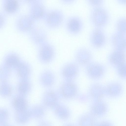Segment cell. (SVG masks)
<instances>
[{"mask_svg": "<svg viewBox=\"0 0 126 126\" xmlns=\"http://www.w3.org/2000/svg\"><path fill=\"white\" fill-rule=\"evenodd\" d=\"M90 41L94 48H101L105 45L107 41L106 34L102 28H95L91 31L90 36Z\"/></svg>", "mask_w": 126, "mask_h": 126, "instance_id": "obj_3", "label": "cell"}, {"mask_svg": "<svg viewBox=\"0 0 126 126\" xmlns=\"http://www.w3.org/2000/svg\"><path fill=\"white\" fill-rule=\"evenodd\" d=\"M85 67L86 72L88 74L93 76L102 75L105 70V66L103 64L92 61Z\"/></svg>", "mask_w": 126, "mask_h": 126, "instance_id": "obj_9", "label": "cell"}, {"mask_svg": "<svg viewBox=\"0 0 126 126\" xmlns=\"http://www.w3.org/2000/svg\"><path fill=\"white\" fill-rule=\"evenodd\" d=\"M30 37L32 42L39 46L47 42V36L44 30L39 28H33L30 32Z\"/></svg>", "mask_w": 126, "mask_h": 126, "instance_id": "obj_6", "label": "cell"}, {"mask_svg": "<svg viewBox=\"0 0 126 126\" xmlns=\"http://www.w3.org/2000/svg\"><path fill=\"white\" fill-rule=\"evenodd\" d=\"M55 51L53 46L46 42L40 46L38 53L39 61L45 64L51 62L54 58Z\"/></svg>", "mask_w": 126, "mask_h": 126, "instance_id": "obj_2", "label": "cell"}, {"mask_svg": "<svg viewBox=\"0 0 126 126\" xmlns=\"http://www.w3.org/2000/svg\"><path fill=\"white\" fill-rule=\"evenodd\" d=\"M125 51L114 49L109 55L108 61L110 65L115 68L126 62Z\"/></svg>", "mask_w": 126, "mask_h": 126, "instance_id": "obj_5", "label": "cell"}, {"mask_svg": "<svg viewBox=\"0 0 126 126\" xmlns=\"http://www.w3.org/2000/svg\"><path fill=\"white\" fill-rule=\"evenodd\" d=\"M118 73L120 75H124L125 74L126 63H124L116 68Z\"/></svg>", "mask_w": 126, "mask_h": 126, "instance_id": "obj_13", "label": "cell"}, {"mask_svg": "<svg viewBox=\"0 0 126 126\" xmlns=\"http://www.w3.org/2000/svg\"><path fill=\"white\" fill-rule=\"evenodd\" d=\"M126 27L125 18L121 17L117 20L115 24L116 32L126 35Z\"/></svg>", "mask_w": 126, "mask_h": 126, "instance_id": "obj_10", "label": "cell"}, {"mask_svg": "<svg viewBox=\"0 0 126 126\" xmlns=\"http://www.w3.org/2000/svg\"><path fill=\"white\" fill-rule=\"evenodd\" d=\"M110 19L108 11L101 6L93 7L90 15L91 23L95 28H102L108 23Z\"/></svg>", "mask_w": 126, "mask_h": 126, "instance_id": "obj_1", "label": "cell"}, {"mask_svg": "<svg viewBox=\"0 0 126 126\" xmlns=\"http://www.w3.org/2000/svg\"><path fill=\"white\" fill-rule=\"evenodd\" d=\"M18 6V3L15 0H10L6 3L5 8L7 11L12 13L17 9Z\"/></svg>", "mask_w": 126, "mask_h": 126, "instance_id": "obj_11", "label": "cell"}, {"mask_svg": "<svg viewBox=\"0 0 126 126\" xmlns=\"http://www.w3.org/2000/svg\"><path fill=\"white\" fill-rule=\"evenodd\" d=\"M110 41L114 49L125 51L126 46V35L116 32L111 36Z\"/></svg>", "mask_w": 126, "mask_h": 126, "instance_id": "obj_7", "label": "cell"}, {"mask_svg": "<svg viewBox=\"0 0 126 126\" xmlns=\"http://www.w3.org/2000/svg\"><path fill=\"white\" fill-rule=\"evenodd\" d=\"M83 26V22L80 18L78 17H74L68 21L67 24V29L70 33L75 35L80 32Z\"/></svg>", "mask_w": 126, "mask_h": 126, "instance_id": "obj_8", "label": "cell"}, {"mask_svg": "<svg viewBox=\"0 0 126 126\" xmlns=\"http://www.w3.org/2000/svg\"><path fill=\"white\" fill-rule=\"evenodd\" d=\"M75 59V62L79 66L85 67L92 61V54L88 49L81 47L76 51Z\"/></svg>", "mask_w": 126, "mask_h": 126, "instance_id": "obj_4", "label": "cell"}, {"mask_svg": "<svg viewBox=\"0 0 126 126\" xmlns=\"http://www.w3.org/2000/svg\"><path fill=\"white\" fill-rule=\"evenodd\" d=\"M120 4L124 5L126 4V0H116Z\"/></svg>", "mask_w": 126, "mask_h": 126, "instance_id": "obj_14", "label": "cell"}, {"mask_svg": "<svg viewBox=\"0 0 126 126\" xmlns=\"http://www.w3.org/2000/svg\"><path fill=\"white\" fill-rule=\"evenodd\" d=\"M87 3L93 7L101 6L104 0H86Z\"/></svg>", "mask_w": 126, "mask_h": 126, "instance_id": "obj_12", "label": "cell"}]
</instances>
